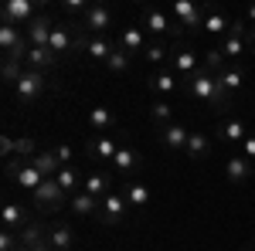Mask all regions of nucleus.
<instances>
[{
  "instance_id": "1",
  "label": "nucleus",
  "mask_w": 255,
  "mask_h": 251,
  "mask_svg": "<svg viewBox=\"0 0 255 251\" xmlns=\"http://www.w3.org/2000/svg\"><path fill=\"white\" fill-rule=\"evenodd\" d=\"M187 95H191V102H197V105H208V109H228L232 105V95L221 88V82H218V75H211V72H197L191 82H187Z\"/></svg>"
},
{
  "instance_id": "2",
  "label": "nucleus",
  "mask_w": 255,
  "mask_h": 251,
  "mask_svg": "<svg viewBox=\"0 0 255 251\" xmlns=\"http://www.w3.org/2000/svg\"><path fill=\"white\" fill-rule=\"evenodd\" d=\"M44 92H48V75H41L34 68H24L20 78L14 82V98L20 105H38L44 98Z\"/></svg>"
},
{
  "instance_id": "3",
  "label": "nucleus",
  "mask_w": 255,
  "mask_h": 251,
  "mask_svg": "<svg viewBox=\"0 0 255 251\" xmlns=\"http://www.w3.org/2000/svg\"><path fill=\"white\" fill-rule=\"evenodd\" d=\"M3 173H7V180H10L14 187H20V190H27V193H34L41 183H44V176L34 170V163H31V160H17V156L3 163Z\"/></svg>"
},
{
  "instance_id": "4",
  "label": "nucleus",
  "mask_w": 255,
  "mask_h": 251,
  "mask_svg": "<svg viewBox=\"0 0 255 251\" xmlns=\"http://www.w3.org/2000/svg\"><path fill=\"white\" fill-rule=\"evenodd\" d=\"M41 10H44V7H41L38 0H7V3L0 7V24H14V27L24 31Z\"/></svg>"
},
{
  "instance_id": "5",
  "label": "nucleus",
  "mask_w": 255,
  "mask_h": 251,
  "mask_svg": "<svg viewBox=\"0 0 255 251\" xmlns=\"http://www.w3.org/2000/svg\"><path fill=\"white\" fill-rule=\"evenodd\" d=\"M31 197H34V207H38L41 214H58L61 207L72 200L68 193L61 190V183L55 180V176H48V180H44V183H41V187L31 193Z\"/></svg>"
},
{
  "instance_id": "6",
  "label": "nucleus",
  "mask_w": 255,
  "mask_h": 251,
  "mask_svg": "<svg viewBox=\"0 0 255 251\" xmlns=\"http://www.w3.org/2000/svg\"><path fill=\"white\" fill-rule=\"evenodd\" d=\"M75 24H79V31L85 38H106V31L113 27V10H109L106 3H92L89 14L82 20H75Z\"/></svg>"
},
{
  "instance_id": "7",
  "label": "nucleus",
  "mask_w": 255,
  "mask_h": 251,
  "mask_svg": "<svg viewBox=\"0 0 255 251\" xmlns=\"http://www.w3.org/2000/svg\"><path fill=\"white\" fill-rule=\"evenodd\" d=\"M204 10H208V7H201V3H194V0H174L170 17L177 20L180 31H197V27L204 24Z\"/></svg>"
},
{
  "instance_id": "8",
  "label": "nucleus",
  "mask_w": 255,
  "mask_h": 251,
  "mask_svg": "<svg viewBox=\"0 0 255 251\" xmlns=\"http://www.w3.org/2000/svg\"><path fill=\"white\" fill-rule=\"evenodd\" d=\"M126 214H129L126 193H123V190H113L106 200H102V207H99V217H96V221H102L106 228H116V224H123V221H126Z\"/></svg>"
},
{
  "instance_id": "9",
  "label": "nucleus",
  "mask_w": 255,
  "mask_h": 251,
  "mask_svg": "<svg viewBox=\"0 0 255 251\" xmlns=\"http://www.w3.org/2000/svg\"><path fill=\"white\" fill-rule=\"evenodd\" d=\"M201 68H204V61H201V55L191 51V48H180V51L170 55V72H174L177 78H184V82H191Z\"/></svg>"
},
{
  "instance_id": "10",
  "label": "nucleus",
  "mask_w": 255,
  "mask_h": 251,
  "mask_svg": "<svg viewBox=\"0 0 255 251\" xmlns=\"http://www.w3.org/2000/svg\"><path fill=\"white\" fill-rule=\"evenodd\" d=\"M225 180H228L232 187H249V183H255L252 180V160H245L242 153L228 156V160H225Z\"/></svg>"
},
{
  "instance_id": "11",
  "label": "nucleus",
  "mask_w": 255,
  "mask_h": 251,
  "mask_svg": "<svg viewBox=\"0 0 255 251\" xmlns=\"http://www.w3.org/2000/svg\"><path fill=\"white\" fill-rule=\"evenodd\" d=\"M55 24H58V20L51 17L48 10H41L38 17H34L31 24H27V27H24V34H27V41H31L34 48H48V41H51V31H55Z\"/></svg>"
},
{
  "instance_id": "12",
  "label": "nucleus",
  "mask_w": 255,
  "mask_h": 251,
  "mask_svg": "<svg viewBox=\"0 0 255 251\" xmlns=\"http://www.w3.org/2000/svg\"><path fill=\"white\" fill-rule=\"evenodd\" d=\"M48 48H51L58 58H61V55H68L72 48H79V24H55Z\"/></svg>"
},
{
  "instance_id": "13",
  "label": "nucleus",
  "mask_w": 255,
  "mask_h": 251,
  "mask_svg": "<svg viewBox=\"0 0 255 251\" xmlns=\"http://www.w3.org/2000/svg\"><path fill=\"white\" fill-rule=\"evenodd\" d=\"M157 139L167 153H184L187 150V139H191V129H184L180 122H170V126L157 129Z\"/></svg>"
},
{
  "instance_id": "14",
  "label": "nucleus",
  "mask_w": 255,
  "mask_h": 251,
  "mask_svg": "<svg viewBox=\"0 0 255 251\" xmlns=\"http://www.w3.org/2000/svg\"><path fill=\"white\" fill-rule=\"evenodd\" d=\"M143 27L153 31V34H184V31L177 27V20L170 17V14H163L160 7H146V10H143Z\"/></svg>"
},
{
  "instance_id": "15",
  "label": "nucleus",
  "mask_w": 255,
  "mask_h": 251,
  "mask_svg": "<svg viewBox=\"0 0 255 251\" xmlns=\"http://www.w3.org/2000/svg\"><path fill=\"white\" fill-rule=\"evenodd\" d=\"M44 234H48V245L55 251H75V228H72V224L51 221V224L44 228Z\"/></svg>"
},
{
  "instance_id": "16",
  "label": "nucleus",
  "mask_w": 255,
  "mask_h": 251,
  "mask_svg": "<svg viewBox=\"0 0 255 251\" xmlns=\"http://www.w3.org/2000/svg\"><path fill=\"white\" fill-rule=\"evenodd\" d=\"M0 221H3V228L7 231H24L27 224H31V211L17 204V200H3V207H0Z\"/></svg>"
},
{
  "instance_id": "17",
  "label": "nucleus",
  "mask_w": 255,
  "mask_h": 251,
  "mask_svg": "<svg viewBox=\"0 0 255 251\" xmlns=\"http://www.w3.org/2000/svg\"><path fill=\"white\" fill-rule=\"evenodd\" d=\"M119 126L116 112L109 109V105H96V109H89V129L92 136H113Z\"/></svg>"
},
{
  "instance_id": "18",
  "label": "nucleus",
  "mask_w": 255,
  "mask_h": 251,
  "mask_svg": "<svg viewBox=\"0 0 255 251\" xmlns=\"http://www.w3.org/2000/svg\"><path fill=\"white\" fill-rule=\"evenodd\" d=\"M119 143L116 136H92L89 139V146H85V153L92 156V160H99V163H113L116 160V153H119Z\"/></svg>"
},
{
  "instance_id": "19",
  "label": "nucleus",
  "mask_w": 255,
  "mask_h": 251,
  "mask_svg": "<svg viewBox=\"0 0 255 251\" xmlns=\"http://www.w3.org/2000/svg\"><path fill=\"white\" fill-rule=\"evenodd\" d=\"M24 68H34L41 75H48V72H55L58 68V55L51 51V48H27V55H24Z\"/></svg>"
},
{
  "instance_id": "20",
  "label": "nucleus",
  "mask_w": 255,
  "mask_h": 251,
  "mask_svg": "<svg viewBox=\"0 0 255 251\" xmlns=\"http://www.w3.org/2000/svg\"><path fill=\"white\" fill-rule=\"evenodd\" d=\"M75 51H85V58L102 61V65H106L109 55L116 51V44H113V41H106V38H85V34L79 31V48H75Z\"/></svg>"
},
{
  "instance_id": "21",
  "label": "nucleus",
  "mask_w": 255,
  "mask_h": 251,
  "mask_svg": "<svg viewBox=\"0 0 255 251\" xmlns=\"http://www.w3.org/2000/svg\"><path fill=\"white\" fill-rule=\"evenodd\" d=\"M139 167H143V156H139V150H133V146H126V143H123V146H119V153H116V160H113V170L129 180V173H136Z\"/></svg>"
},
{
  "instance_id": "22",
  "label": "nucleus",
  "mask_w": 255,
  "mask_h": 251,
  "mask_svg": "<svg viewBox=\"0 0 255 251\" xmlns=\"http://www.w3.org/2000/svg\"><path fill=\"white\" fill-rule=\"evenodd\" d=\"M218 136H221V143L242 146V143L249 139V129H245V122H242L238 116H225V119H221V126H218Z\"/></svg>"
},
{
  "instance_id": "23",
  "label": "nucleus",
  "mask_w": 255,
  "mask_h": 251,
  "mask_svg": "<svg viewBox=\"0 0 255 251\" xmlns=\"http://www.w3.org/2000/svg\"><path fill=\"white\" fill-rule=\"evenodd\" d=\"M82 190L89 193V197H96V200H106V197L113 193V176L96 170V173H89L85 180H82Z\"/></svg>"
},
{
  "instance_id": "24",
  "label": "nucleus",
  "mask_w": 255,
  "mask_h": 251,
  "mask_svg": "<svg viewBox=\"0 0 255 251\" xmlns=\"http://www.w3.org/2000/svg\"><path fill=\"white\" fill-rule=\"evenodd\" d=\"M123 193H126V204H129L133 211H146V207H150V187H146V183H139V180H126Z\"/></svg>"
},
{
  "instance_id": "25",
  "label": "nucleus",
  "mask_w": 255,
  "mask_h": 251,
  "mask_svg": "<svg viewBox=\"0 0 255 251\" xmlns=\"http://www.w3.org/2000/svg\"><path fill=\"white\" fill-rule=\"evenodd\" d=\"M146 85H150L153 95H174V92H177V75L170 72V68H157V72L150 75Z\"/></svg>"
},
{
  "instance_id": "26",
  "label": "nucleus",
  "mask_w": 255,
  "mask_h": 251,
  "mask_svg": "<svg viewBox=\"0 0 255 251\" xmlns=\"http://www.w3.org/2000/svg\"><path fill=\"white\" fill-rule=\"evenodd\" d=\"M99 207H102V200L89 197L85 190H79L72 200H68V211L75 214V217H99Z\"/></svg>"
},
{
  "instance_id": "27",
  "label": "nucleus",
  "mask_w": 255,
  "mask_h": 251,
  "mask_svg": "<svg viewBox=\"0 0 255 251\" xmlns=\"http://www.w3.org/2000/svg\"><path fill=\"white\" fill-rule=\"evenodd\" d=\"M24 41H27V34H24L20 27H14V24H0V51H3V55H14Z\"/></svg>"
},
{
  "instance_id": "28",
  "label": "nucleus",
  "mask_w": 255,
  "mask_h": 251,
  "mask_svg": "<svg viewBox=\"0 0 255 251\" xmlns=\"http://www.w3.org/2000/svg\"><path fill=\"white\" fill-rule=\"evenodd\" d=\"M119 48H126L129 55H146V38H143V27H126L119 34Z\"/></svg>"
},
{
  "instance_id": "29",
  "label": "nucleus",
  "mask_w": 255,
  "mask_h": 251,
  "mask_svg": "<svg viewBox=\"0 0 255 251\" xmlns=\"http://www.w3.org/2000/svg\"><path fill=\"white\" fill-rule=\"evenodd\" d=\"M218 82H221V88H225L228 95H235L238 88L245 85V72H242L238 65H225V68L218 72Z\"/></svg>"
},
{
  "instance_id": "30",
  "label": "nucleus",
  "mask_w": 255,
  "mask_h": 251,
  "mask_svg": "<svg viewBox=\"0 0 255 251\" xmlns=\"http://www.w3.org/2000/svg\"><path fill=\"white\" fill-rule=\"evenodd\" d=\"M31 163H34V170H38L44 180H48V176H58V170H61V163H58V156H55V150H51V146H48V150H41Z\"/></svg>"
},
{
  "instance_id": "31",
  "label": "nucleus",
  "mask_w": 255,
  "mask_h": 251,
  "mask_svg": "<svg viewBox=\"0 0 255 251\" xmlns=\"http://www.w3.org/2000/svg\"><path fill=\"white\" fill-rule=\"evenodd\" d=\"M208 34H228V27H232V20L225 17V10H218V7H208L204 10V24H201Z\"/></svg>"
},
{
  "instance_id": "32",
  "label": "nucleus",
  "mask_w": 255,
  "mask_h": 251,
  "mask_svg": "<svg viewBox=\"0 0 255 251\" xmlns=\"http://www.w3.org/2000/svg\"><path fill=\"white\" fill-rule=\"evenodd\" d=\"M184 153L191 156V160H204V156L211 153V136L191 129V139H187V150H184Z\"/></svg>"
},
{
  "instance_id": "33",
  "label": "nucleus",
  "mask_w": 255,
  "mask_h": 251,
  "mask_svg": "<svg viewBox=\"0 0 255 251\" xmlns=\"http://www.w3.org/2000/svg\"><path fill=\"white\" fill-rule=\"evenodd\" d=\"M55 180H58V183H61V190L68 193V197H75V193L82 190V180H85V176H82L79 170H75V167H61V170H58V176H55Z\"/></svg>"
},
{
  "instance_id": "34",
  "label": "nucleus",
  "mask_w": 255,
  "mask_h": 251,
  "mask_svg": "<svg viewBox=\"0 0 255 251\" xmlns=\"http://www.w3.org/2000/svg\"><path fill=\"white\" fill-rule=\"evenodd\" d=\"M150 122H153L157 129L170 126V122H174V105H170V102H163V98L153 102V105H150Z\"/></svg>"
},
{
  "instance_id": "35",
  "label": "nucleus",
  "mask_w": 255,
  "mask_h": 251,
  "mask_svg": "<svg viewBox=\"0 0 255 251\" xmlns=\"http://www.w3.org/2000/svg\"><path fill=\"white\" fill-rule=\"evenodd\" d=\"M129 65H133V55H129L126 48H119V44H116V51L109 55V61H106V68H109L113 75H123V72H129Z\"/></svg>"
},
{
  "instance_id": "36",
  "label": "nucleus",
  "mask_w": 255,
  "mask_h": 251,
  "mask_svg": "<svg viewBox=\"0 0 255 251\" xmlns=\"http://www.w3.org/2000/svg\"><path fill=\"white\" fill-rule=\"evenodd\" d=\"M201 61H204V72H211V75H218L221 68H225V55H221V48H211V51H204L201 55Z\"/></svg>"
},
{
  "instance_id": "37",
  "label": "nucleus",
  "mask_w": 255,
  "mask_h": 251,
  "mask_svg": "<svg viewBox=\"0 0 255 251\" xmlns=\"http://www.w3.org/2000/svg\"><path fill=\"white\" fill-rule=\"evenodd\" d=\"M20 72H24V65L20 61H14V58H3V68H0V75H3V82L14 88V82L20 78Z\"/></svg>"
},
{
  "instance_id": "38",
  "label": "nucleus",
  "mask_w": 255,
  "mask_h": 251,
  "mask_svg": "<svg viewBox=\"0 0 255 251\" xmlns=\"http://www.w3.org/2000/svg\"><path fill=\"white\" fill-rule=\"evenodd\" d=\"M167 55H170V51H167V48H163L160 41H153V44L146 48V55H143V58L150 61V65H157V68H163V61H167Z\"/></svg>"
},
{
  "instance_id": "39",
  "label": "nucleus",
  "mask_w": 255,
  "mask_h": 251,
  "mask_svg": "<svg viewBox=\"0 0 255 251\" xmlns=\"http://www.w3.org/2000/svg\"><path fill=\"white\" fill-rule=\"evenodd\" d=\"M0 251H20V234L17 231H0Z\"/></svg>"
},
{
  "instance_id": "40",
  "label": "nucleus",
  "mask_w": 255,
  "mask_h": 251,
  "mask_svg": "<svg viewBox=\"0 0 255 251\" xmlns=\"http://www.w3.org/2000/svg\"><path fill=\"white\" fill-rule=\"evenodd\" d=\"M51 150H55V156H58L61 167H75V150H72V146L58 143V146H51Z\"/></svg>"
},
{
  "instance_id": "41",
  "label": "nucleus",
  "mask_w": 255,
  "mask_h": 251,
  "mask_svg": "<svg viewBox=\"0 0 255 251\" xmlns=\"http://www.w3.org/2000/svg\"><path fill=\"white\" fill-rule=\"evenodd\" d=\"M238 153L245 156V160H252V163H255V133H249V139L242 143V150H238Z\"/></svg>"
},
{
  "instance_id": "42",
  "label": "nucleus",
  "mask_w": 255,
  "mask_h": 251,
  "mask_svg": "<svg viewBox=\"0 0 255 251\" xmlns=\"http://www.w3.org/2000/svg\"><path fill=\"white\" fill-rule=\"evenodd\" d=\"M20 251H55V248L48 245V234H44V241H38V245H27V248H20Z\"/></svg>"
},
{
  "instance_id": "43",
  "label": "nucleus",
  "mask_w": 255,
  "mask_h": 251,
  "mask_svg": "<svg viewBox=\"0 0 255 251\" xmlns=\"http://www.w3.org/2000/svg\"><path fill=\"white\" fill-rule=\"evenodd\" d=\"M245 24H249V27L255 24V7H249V10H245Z\"/></svg>"
},
{
  "instance_id": "44",
  "label": "nucleus",
  "mask_w": 255,
  "mask_h": 251,
  "mask_svg": "<svg viewBox=\"0 0 255 251\" xmlns=\"http://www.w3.org/2000/svg\"><path fill=\"white\" fill-rule=\"evenodd\" d=\"M249 48H255V24L249 27Z\"/></svg>"
},
{
  "instance_id": "45",
  "label": "nucleus",
  "mask_w": 255,
  "mask_h": 251,
  "mask_svg": "<svg viewBox=\"0 0 255 251\" xmlns=\"http://www.w3.org/2000/svg\"><path fill=\"white\" fill-rule=\"evenodd\" d=\"M242 251H255V234H252V238H249V245H245V248H242Z\"/></svg>"
},
{
  "instance_id": "46",
  "label": "nucleus",
  "mask_w": 255,
  "mask_h": 251,
  "mask_svg": "<svg viewBox=\"0 0 255 251\" xmlns=\"http://www.w3.org/2000/svg\"><path fill=\"white\" fill-rule=\"evenodd\" d=\"M252 180H255V163H252Z\"/></svg>"
}]
</instances>
